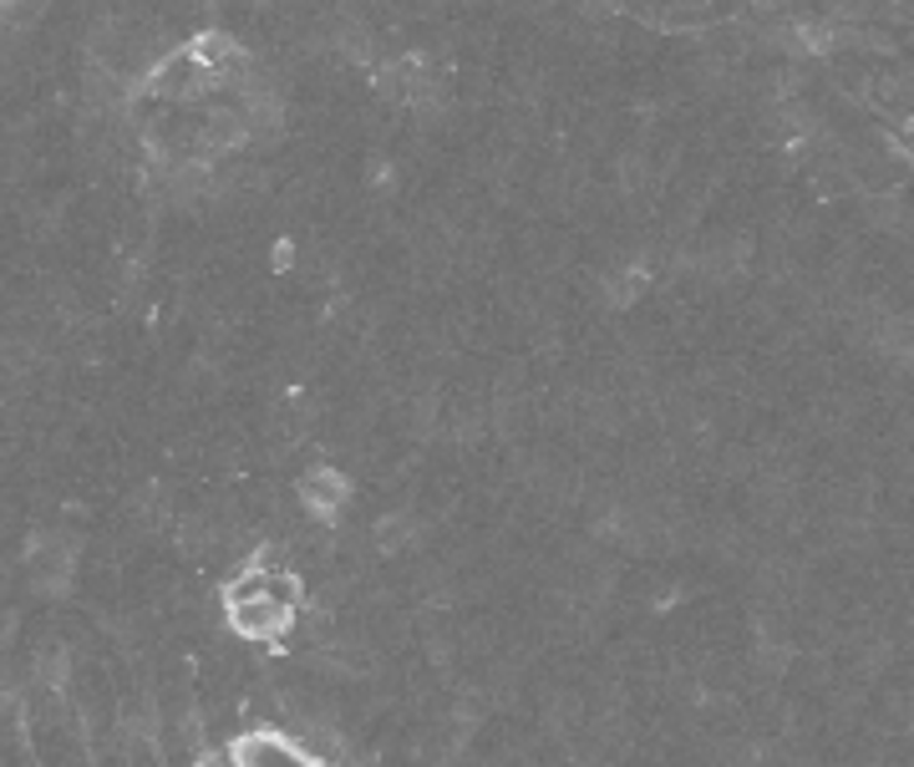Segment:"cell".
Wrapping results in <instances>:
<instances>
[{
  "label": "cell",
  "instance_id": "277c9868",
  "mask_svg": "<svg viewBox=\"0 0 914 767\" xmlns=\"http://www.w3.org/2000/svg\"><path fill=\"white\" fill-rule=\"evenodd\" d=\"M66 575H72V549H66L62 539L41 544V554H36V579H41V585H51V590H62V585H66Z\"/></svg>",
  "mask_w": 914,
  "mask_h": 767
},
{
  "label": "cell",
  "instance_id": "6da1fadb",
  "mask_svg": "<svg viewBox=\"0 0 914 767\" xmlns=\"http://www.w3.org/2000/svg\"><path fill=\"white\" fill-rule=\"evenodd\" d=\"M301 610V579L295 569H244L229 585V626L244 641H275Z\"/></svg>",
  "mask_w": 914,
  "mask_h": 767
},
{
  "label": "cell",
  "instance_id": "7a4b0ae2",
  "mask_svg": "<svg viewBox=\"0 0 914 767\" xmlns=\"http://www.w3.org/2000/svg\"><path fill=\"white\" fill-rule=\"evenodd\" d=\"M229 767H321V763H315L305 747L275 737V732H254V737H244V743L229 753Z\"/></svg>",
  "mask_w": 914,
  "mask_h": 767
},
{
  "label": "cell",
  "instance_id": "3957f363",
  "mask_svg": "<svg viewBox=\"0 0 914 767\" xmlns=\"http://www.w3.org/2000/svg\"><path fill=\"white\" fill-rule=\"evenodd\" d=\"M301 504L311 508L315 518H336V508L346 504V479H340L336 467H315V473H305Z\"/></svg>",
  "mask_w": 914,
  "mask_h": 767
}]
</instances>
